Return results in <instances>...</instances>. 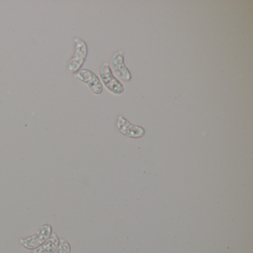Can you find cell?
<instances>
[{
    "label": "cell",
    "instance_id": "6da1fadb",
    "mask_svg": "<svg viewBox=\"0 0 253 253\" xmlns=\"http://www.w3.org/2000/svg\"><path fill=\"white\" fill-rule=\"evenodd\" d=\"M74 42L75 44V54L68 65V72L70 74H76L81 70L88 54V46L84 41L75 38Z\"/></svg>",
    "mask_w": 253,
    "mask_h": 253
},
{
    "label": "cell",
    "instance_id": "7a4b0ae2",
    "mask_svg": "<svg viewBox=\"0 0 253 253\" xmlns=\"http://www.w3.org/2000/svg\"><path fill=\"white\" fill-rule=\"evenodd\" d=\"M52 233V227L51 225L46 223L42 225L36 233L27 238H21L20 242L25 248L34 250L43 244L51 236Z\"/></svg>",
    "mask_w": 253,
    "mask_h": 253
},
{
    "label": "cell",
    "instance_id": "3957f363",
    "mask_svg": "<svg viewBox=\"0 0 253 253\" xmlns=\"http://www.w3.org/2000/svg\"><path fill=\"white\" fill-rule=\"evenodd\" d=\"M99 73H100L102 82L110 92L117 95H120L124 93V85L116 78H115L112 69L107 63H104L102 65Z\"/></svg>",
    "mask_w": 253,
    "mask_h": 253
},
{
    "label": "cell",
    "instance_id": "277c9868",
    "mask_svg": "<svg viewBox=\"0 0 253 253\" xmlns=\"http://www.w3.org/2000/svg\"><path fill=\"white\" fill-rule=\"evenodd\" d=\"M75 79L86 84L93 94L100 95L103 92V84L98 77L88 69H81L75 74Z\"/></svg>",
    "mask_w": 253,
    "mask_h": 253
},
{
    "label": "cell",
    "instance_id": "5b68a950",
    "mask_svg": "<svg viewBox=\"0 0 253 253\" xmlns=\"http://www.w3.org/2000/svg\"><path fill=\"white\" fill-rule=\"evenodd\" d=\"M112 66L115 75L121 81L129 82L131 80V72L128 71L124 63V51L115 53L112 57Z\"/></svg>",
    "mask_w": 253,
    "mask_h": 253
},
{
    "label": "cell",
    "instance_id": "8992f818",
    "mask_svg": "<svg viewBox=\"0 0 253 253\" xmlns=\"http://www.w3.org/2000/svg\"><path fill=\"white\" fill-rule=\"evenodd\" d=\"M117 126L121 134L131 138H139L145 134L144 129L142 127L132 125L123 116L118 117Z\"/></svg>",
    "mask_w": 253,
    "mask_h": 253
},
{
    "label": "cell",
    "instance_id": "52a82bcc",
    "mask_svg": "<svg viewBox=\"0 0 253 253\" xmlns=\"http://www.w3.org/2000/svg\"><path fill=\"white\" fill-rule=\"evenodd\" d=\"M60 244V238L56 233H51V236L42 245L34 250L32 253H54Z\"/></svg>",
    "mask_w": 253,
    "mask_h": 253
},
{
    "label": "cell",
    "instance_id": "ba28073f",
    "mask_svg": "<svg viewBox=\"0 0 253 253\" xmlns=\"http://www.w3.org/2000/svg\"><path fill=\"white\" fill-rule=\"evenodd\" d=\"M54 253H71V245L64 238L60 239V244Z\"/></svg>",
    "mask_w": 253,
    "mask_h": 253
}]
</instances>
